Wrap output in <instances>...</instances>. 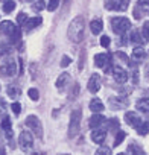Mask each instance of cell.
Instances as JSON below:
<instances>
[{
	"instance_id": "obj_21",
	"label": "cell",
	"mask_w": 149,
	"mask_h": 155,
	"mask_svg": "<svg viewBox=\"0 0 149 155\" xmlns=\"http://www.w3.org/2000/svg\"><path fill=\"white\" fill-rule=\"evenodd\" d=\"M129 40H131V43H135V44H143V43H144L143 35H141L137 29H134V31L129 34Z\"/></svg>"
},
{
	"instance_id": "obj_3",
	"label": "cell",
	"mask_w": 149,
	"mask_h": 155,
	"mask_svg": "<svg viewBox=\"0 0 149 155\" xmlns=\"http://www.w3.org/2000/svg\"><path fill=\"white\" fill-rule=\"evenodd\" d=\"M111 28L117 35H123L126 31H129L131 28V21L126 17H116L111 20Z\"/></svg>"
},
{
	"instance_id": "obj_12",
	"label": "cell",
	"mask_w": 149,
	"mask_h": 155,
	"mask_svg": "<svg viewBox=\"0 0 149 155\" xmlns=\"http://www.w3.org/2000/svg\"><path fill=\"white\" fill-rule=\"evenodd\" d=\"M128 105V101L126 97H122V96H114V97H110V107L113 110H122Z\"/></svg>"
},
{
	"instance_id": "obj_17",
	"label": "cell",
	"mask_w": 149,
	"mask_h": 155,
	"mask_svg": "<svg viewBox=\"0 0 149 155\" xmlns=\"http://www.w3.org/2000/svg\"><path fill=\"white\" fill-rule=\"evenodd\" d=\"M68 82H70V74H68V73H61V74L58 76V79H56V88L62 90Z\"/></svg>"
},
{
	"instance_id": "obj_23",
	"label": "cell",
	"mask_w": 149,
	"mask_h": 155,
	"mask_svg": "<svg viewBox=\"0 0 149 155\" xmlns=\"http://www.w3.org/2000/svg\"><path fill=\"white\" fill-rule=\"evenodd\" d=\"M132 58H134V59H137V61H140V59L146 58V52H144V49H143V47H140V46L134 47V50H132Z\"/></svg>"
},
{
	"instance_id": "obj_30",
	"label": "cell",
	"mask_w": 149,
	"mask_h": 155,
	"mask_svg": "<svg viewBox=\"0 0 149 155\" xmlns=\"http://www.w3.org/2000/svg\"><path fill=\"white\" fill-rule=\"evenodd\" d=\"M28 94H29V97L32 99V101H38L40 99V91L37 90V88H29V91H28Z\"/></svg>"
},
{
	"instance_id": "obj_44",
	"label": "cell",
	"mask_w": 149,
	"mask_h": 155,
	"mask_svg": "<svg viewBox=\"0 0 149 155\" xmlns=\"http://www.w3.org/2000/svg\"><path fill=\"white\" fill-rule=\"evenodd\" d=\"M23 2H34V0H23Z\"/></svg>"
},
{
	"instance_id": "obj_22",
	"label": "cell",
	"mask_w": 149,
	"mask_h": 155,
	"mask_svg": "<svg viewBox=\"0 0 149 155\" xmlns=\"http://www.w3.org/2000/svg\"><path fill=\"white\" fill-rule=\"evenodd\" d=\"M102 28H104V23H102V20H99V18H96V20H93L91 23H90V29H91V32L96 35V34H99L101 31H102Z\"/></svg>"
},
{
	"instance_id": "obj_7",
	"label": "cell",
	"mask_w": 149,
	"mask_h": 155,
	"mask_svg": "<svg viewBox=\"0 0 149 155\" xmlns=\"http://www.w3.org/2000/svg\"><path fill=\"white\" fill-rule=\"evenodd\" d=\"M18 144H20V147H22L25 152L31 150L32 146H34V137H32V134H31L29 131H23V132L20 134V137H18Z\"/></svg>"
},
{
	"instance_id": "obj_34",
	"label": "cell",
	"mask_w": 149,
	"mask_h": 155,
	"mask_svg": "<svg viewBox=\"0 0 149 155\" xmlns=\"http://www.w3.org/2000/svg\"><path fill=\"white\" fill-rule=\"evenodd\" d=\"M58 5H59V0H50L49 5H47V9L49 11H55L58 8Z\"/></svg>"
},
{
	"instance_id": "obj_6",
	"label": "cell",
	"mask_w": 149,
	"mask_h": 155,
	"mask_svg": "<svg viewBox=\"0 0 149 155\" xmlns=\"http://www.w3.org/2000/svg\"><path fill=\"white\" fill-rule=\"evenodd\" d=\"M94 64L99 68H105V73H111L113 67H111V58L107 53H98L94 56Z\"/></svg>"
},
{
	"instance_id": "obj_41",
	"label": "cell",
	"mask_w": 149,
	"mask_h": 155,
	"mask_svg": "<svg viewBox=\"0 0 149 155\" xmlns=\"http://www.w3.org/2000/svg\"><path fill=\"white\" fill-rule=\"evenodd\" d=\"M128 150H129V152H134V153H141V149L137 147L135 144H131V146L128 147Z\"/></svg>"
},
{
	"instance_id": "obj_38",
	"label": "cell",
	"mask_w": 149,
	"mask_h": 155,
	"mask_svg": "<svg viewBox=\"0 0 149 155\" xmlns=\"http://www.w3.org/2000/svg\"><path fill=\"white\" fill-rule=\"evenodd\" d=\"M108 126H110L111 129H117V131H119V122H117L116 119H111V120L108 122Z\"/></svg>"
},
{
	"instance_id": "obj_45",
	"label": "cell",
	"mask_w": 149,
	"mask_h": 155,
	"mask_svg": "<svg viewBox=\"0 0 149 155\" xmlns=\"http://www.w3.org/2000/svg\"><path fill=\"white\" fill-rule=\"evenodd\" d=\"M2 2H5V0H2Z\"/></svg>"
},
{
	"instance_id": "obj_9",
	"label": "cell",
	"mask_w": 149,
	"mask_h": 155,
	"mask_svg": "<svg viewBox=\"0 0 149 155\" xmlns=\"http://www.w3.org/2000/svg\"><path fill=\"white\" fill-rule=\"evenodd\" d=\"M111 73H113V76H114L116 82H119V84H125V82L128 81V73H126V70H123V68L119 67V65H114Z\"/></svg>"
},
{
	"instance_id": "obj_31",
	"label": "cell",
	"mask_w": 149,
	"mask_h": 155,
	"mask_svg": "<svg viewBox=\"0 0 149 155\" xmlns=\"http://www.w3.org/2000/svg\"><path fill=\"white\" fill-rule=\"evenodd\" d=\"M26 21H28V15H26L25 12H20V14L17 15V23H18L20 26H25Z\"/></svg>"
},
{
	"instance_id": "obj_27",
	"label": "cell",
	"mask_w": 149,
	"mask_h": 155,
	"mask_svg": "<svg viewBox=\"0 0 149 155\" xmlns=\"http://www.w3.org/2000/svg\"><path fill=\"white\" fill-rule=\"evenodd\" d=\"M141 35H143L144 41H149V20L144 21V25H143V28H141Z\"/></svg>"
},
{
	"instance_id": "obj_46",
	"label": "cell",
	"mask_w": 149,
	"mask_h": 155,
	"mask_svg": "<svg viewBox=\"0 0 149 155\" xmlns=\"http://www.w3.org/2000/svg\"><path fill=\"white\" fill-rule=\"evenodd\" d=\"M65 2H68V0H65Z\"/></svg>"
},
{
	"instance_id": "obj_11",
	"label": "cell",
	"mask_w": 149,
	"mask_h": 155,
	"mask_svg": "<svg viewBox=\"0 0 149 155\" xmlns=\"http://www.w3.org/2000/svg\"><path fill=\"white\" fill-rule=\"evenodd\" d=\"M88 91H91V93H98L99 90H101V76L99 74H91L90 76V79H88Z\"/></svg>"
},
{
	"instance_id": "obj_1",
	"label": "cell",
	"mask_w": 149,
	"mask_h": 155,
	"mask_svg": "<svg viewBox=\"0 0 149 155\" xmlns=\"http://www.w3.org/2000/svg\"><path fill=\"white\" fill-rule=\"evenodd\" d=\"M84 31H85V21L84 17L79 15V17H74L73 21L70 23L67 35L73 43H81L84 40Z\"/></svg>"
},
{
	"instance_id": "obj_20",
	"label": "cell",
	"mask_w": 149,
	"mask_h": 155,
	"mask_svg": "<svg viewBox=\"0 0 149 155\" xmlns=\"http://www.w3.org/2000/svg\"><path fill=\"white\" fill-rule=\"evenodd\" d=\"M41 17H34V18H28V21H26V25H25V28H26V31H32V29H35L37 26H40L41 25Z\"/></svg>"
},
{
	"instance_id": "obj_24",
	"label": "cell",
	"mask_w": 149,
	"mask_h": 155,
	"mask_svg": "<svg viewBox=\"0 0 149 155\" xmlns=\"http://www.w3.org/2000/svg\"><path fill=\"white\" fill-rule=\"evenodd\" d=\"M6 93H8V96L9 97H12V99H15V97H18L20 96V88L17 87V85H9L8 88H6Z\"/></svg>"
},
{
	"instance_id": "obj_13",
	"label": "cell",
	"mask_w": 149,
	"mask_h": 155,
	"mask_svg": "<svg viewBox=\"0 0 149 155\" xmlns=\"http://www.w3.org/2000/svg\"><path fill=\"white\" fill-rule=\"evenodd\" d=\"M17 31V26L12 23V21H3V23H0V34H3L6 37H11L14 32Z\"/></svg>"
},
{
	"instance_id": "obj_19",
	"label": "cell",
	"mask_w": 149,
	"mask_h": 155,
	"mask_svg": "<svg viewBox=\"0 0 149 155\" xmlns=\"http://www.w3.org/2000/svg\"><path fill=\"white\" fill-rule=\"evenodd\" d=\"M104 108H105V107H104V104H102L101 99H98V97L91 99V102H90V110H91L93 113H102Z\"/></svg>"
},
{
	"instance_id": "obj_16",
	"label": "cell",
	"mask_w": 149,
	"mask_h": 155,
	"mask_svg": "<svg viewBox=\"0 0 149 155\" xmlns=\"http://www.w3.org/2000/svg\"><path fill=\"white\" fill-rule=\"evenodd\" d=\"M2 131H3V135L6 137V138H12V135H14V132H12V128H11V120H9V117H3V120H2Z\"/></svg>"
},
{
	"instance_id": "obj_43",
	"label": "cell",
	"mask_w": 149,
	"mask_h": 155,
	"mask_svg": "<svg viewBox=\"0 0 149 155\" xmlns=\"http://www.w3.org/2000/svg\"><path fill=\"white\" fill-rule=\"evenodd\" d=\"M3 152H5V149H3V147H0V153H3Z\"/></svg>"
},
{
	"instance_id": "obj_15",
	"label": "cell",
	"mask_w": 149,
	"mask_h": 155,
	"mask_svg": "<svg viewBox=\"0 0 149 155\" xmlns=\"http://www.w3.org/2000/svg\"><path fill=\"white\" fill-rule=\"evenodd\" d=\"M104 122H105V117L101 116L99 113H94V114L90 117V120H88V126H90L91 129H94V128H99Z\"/></svg>"
},
{
	"instance_id": "obj_33",
	"label": "cell",
	"mask_w": 149,
	"mask_h": 155,
	"mask_svg": "<svg viewBox=\"0 0 149 155\" xmlns=\"http://www.w3.org/2000/svg\"><path fill=\"white\" fill-rule=\"evenodd\" d=\"M116 3L119 5L120 11H126V8L129 5V0H116Z\"/></svg>"
},
{
	"instance_id": "obj_40",
	"label": "cell",
	"mask_w": 149,
	"mask_h": 155,
	"mask_svg": "<svg viewBox=\"0 0 149 155\" xmlns=\"http://www.w3.org/2000/svg\"><path fill=\"white\" fill-rule=\"evenodd\" d=\"M5 110H6V102L3 99H0V116L5 114Z\"/></svg>"
},
{
	"instance_id": "obj_25",
	"label": "cell",
	"mask_w": 149,
	"mask_h": 155,
	"mask_svg": "<svg viewBox=\"0 0 149 155\" xmlns=\"http://www.w3.org/2000/svg\"><path fill=\"white\" fill-rule=\"evenodd\" d=\"M135 129H137V134L138 135H146L149 132V122H141L140 126H137Z\"/></svg>"
},
{
	"instance_id": "obj_18",
	"label": "cell",
	"mask_w": 149,
	"mask_h": 155,
	"mask_svg": "<svg viewBox=\"0 0 149 155\" xmlns=\"http://www.w3.org/2000/svg\"><path fill=\"white\" fill-rule=\"evenodd\" d=\"M135 108L141 113H149V97H143V99H138L135 102Z\"/></svg>"
},
{
	"instance_id": "obj_14",
	"label": "cell",
	"mask_w": 149,
	"mask_h": 155,
	"mask_svg": "<svg viewBox=\"0 0 149 155\" xmlns=\"http://www.w3.org/2000/svg\"><path fill=\"white\" fill-rule=\"evenodd\" d=\"M107 138V131L105 129H99V128H94V131L91 132V140L98 144H102Z\"/></svg>"
},
{
	"instance_id": "obj_36",
	"label": "cell",
	"mask_w": 149,
	"mask_h": 155,
	"mask_svg": "<svg viewBox=\"0 0 149 155\" xmlns=\"http://www.w3.org/2000/svg\"><path fill=\"white\" fill-rule=\"evenodd\" d=\"M110 43H111V40H110V37H107V35H104V37L101 38V46H102V47H105V49H107V47L110 46Z\"/></svg>"
},
{
	"instance_id": "obj_8",
	"label": "cell",
	"mask_w": 149,
	"mask_h": 155,
	"mask_svg": "<svg viewBox=\"0 0 149 155\" xmlns=\"http://www.w3.org/2000/svg\"><path fill=\"white\" fill-rule=\"evenodd\" d=\"M146 14H149V0H138L135 5V9H134V17L141 18Z\"/></svg>"
},
{
	"instance_id": "obj_4",
	"label": "cell",
	"mask_w": 149,
	"mask_h": 155,
	"mask_svg": "<svg viewBox=\"0 0 149 155\" xmlns=\"http://www.w3.org/2000/svg\"><path fill=\"white\" fill-rule=\"evenodd\" d=\"M25 123H26V126L35 134V137H38V138L43 137V125H41V122H40V119H38L37 116H34V114L28 116Z\"/></svg>"
},
{
	"instance_id": "obj_26",
	"label": "cell",
	"mask_w": 149,
	"mask_h": 155,
	"mask_svg": "<svg viewBox=\"0 0 149 155\" xmlns=\"http://www.w3.org/2000/svg\"><path fill=\"white\" fill-rule=\"evenodd\" d=\"M14 8H15V2H14V0H5V3H3V11H5L6 14L12 12Z\"/></svg>"
},
{
	"instance_id": "obj_32",
	"label": "cell",
	"mask_w": 149,
	"mask_h": 155,
	"mask_svg": "<svg viewBox=\"0 0 149 155\" xmlns=\"http://www.w3.org/2000/svg\"><path fill=\"white\" fill-rule=\"evenodd\" d=\"M32 8H34V11H43V9L46 8V3L43 2V0H37Z\"/></svg>"
},
{
	"instance_id": "obj_10",
	"label": "cell",
	"mask_w": 149,
	"mask_h": 155,
	"mask_svg": "<svg viewBox=\"0 0 149 155\" xmlns=\"http://www.w3.org/2000/svg\"><path fill=\"white\" fill-rule=\"evenodd\" d=\"M125 122H126V125H129L131 128H137V126H140L141 119H140V116H138L137 113L128 111V113L125 114Z\"/></svg>"
},
{
	"instance_id": "obj_35",
	"label": "cell",
	"mask_w": 149,
	"mask_h": 155,
	"mask_svg": "<svg viewBox=\"0 0 149 155\" xmlns=\"http://www.w3.org/2000/svg\"><path fill=\"white\" fill-rule=\"evenodd\" d=\"M11 110H12V113H14V114H17V116H18V114L22 113V105H20V104H17V102H14V104L11 105Z\"/></svg>"
},
{
	"instance_id": "obj_29",
	"label": "cell",
	"mask_w": 149,
	"mask_h": 155,
	"mask_svg": "<svg viewBox=\"0 0 149 155\" xmlns=\"http://www.w3.org/2000/svg\"><path fill=\"white\" fill-rule=\"evenodd\" d=\"M9 52H11V47H9V44L0 43V58H2V56H5V55H8Z\"/></svg>"
},
{
	"instance_id": "obj_5",
	"label": "cell",
	"mask_w": 149,
	"mask_h": 155,
	"mask_svg": "<svg viewBox=\"0 0 149 155\" xmlns=\"http://www.w3.org/2000/svg\"><path fill=\"white\" fill-rule=\"evenodd\" d=\"M0 74L2 76H15L17 74V64L14 58H5L0 65Z\"/></svg>"
},
{
	"instance_id": "obj_39",
	"label": "cell",
	"mask_w": 149,
	"mask_h": 155,
	"mask_svg": "<svg viewBox=\"0 0 149 155\" xmlns=\"http://www.w3.org/2000/svg\"><path fill=\"white\" fill-rule=\"evenodd\" d=\"M116 56H117V58H120L123 62H128V64H129V59H128V56H126L123 52H117V53H116Z\"/></svg>"
},
{
	"instance_id": "obj_42",
	"label": "cell",
	"mask_w": 149,
	"mask_h": 155,
	"mask_svg": "<svg viewBox=\"0 0 149 155\" xmlns=\"http://www.w3.org/2000/svg\"><path fill=\"white\" fill-rule=\"evenodd\" d=\"M96 153H107V155H110L111 153V149L110 147H99Z\"/></svg>"
},
{
	"instance_id": "obj_37",
	"label": "cell",
	"mask_w": 149,
	"mask_h": 155,
	"mask_svg": "<svg viewBox=\"0 0 149 155\" xmlns=\"http://www.w3.org/2000/svg\"><path fill=\"white\" fill-rule=\"evenodd\" d=\"M70 62H71V58L70 56H62V59H61V67L64 68V67H67V65H70Z\"/></svg>"
},
{
	"instance_id": "obj_2",
	"label": "cell",
	"mask_w": 149,
	"mask_h": 155,
	"mask_svg": "<svg viewBox=\"0 0 149 155\" xmlns=\"http://www.w3.org/2000/svg\"><path fill=\"white\" fill-rule=\"evenodd\" d=\"M81 117H82V113L81 110H74L70 116V125H68V137L73 138L79 134V129H81Z\"/></svg>"
},
{
	"instance_id": "obj_28",
	"label": "cell",
	"mask_w": 149,
	"mask_h": 155,
	"mask_svg": "<svg viewBox=\"0 0 149 155\" xmlns=\"http://www.w3.org/2000/svg\"><path fill=\"white\" fill-rule=\"evenodd\" d=\"M125 137H126V134H125L123 131H120V129H119V132H117V135H116V140H114V146L122 144V141L125 140Z\"/></svg>"
}]
</instances>
